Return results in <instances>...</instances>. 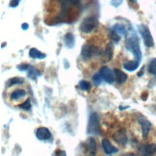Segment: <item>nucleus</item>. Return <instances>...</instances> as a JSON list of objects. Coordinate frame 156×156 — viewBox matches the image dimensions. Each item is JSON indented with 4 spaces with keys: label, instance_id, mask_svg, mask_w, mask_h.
Segmentation results:
<instances>
[{
    "label": "nucleus",
    "instance_id": "7ed1b4c3",
    "mask_svg": "<svg viewBox=\"0 0 156 156\" xmlns=\"http://www.w3.org/2000/svg\"><path fill=\"white\" fill-rule=\"evenodd\" d=\"M100 124H99V117L97 113H92L89 118L87 133L93 135H100Z\"/></svg>",
    "mask_w": 156,
    "mask_h": 156
},
{
    "label": "nucleus",
    "instance_id": "4be33fe9",
    "mask_svg": "<svg viewBox=\"0 0 156 156\" xmlns=\"http://www.w3.org/2000/svg\"><path fill=\"white\" fill-rule=\"evenodd\" d=\"M79 88L82 91H89L90 88H91V84L86 80H82L79 82Z\"/></svg>",
    "mask_w": 156,
    "mask_h": 156
},
{
    "label": "nucleus",
    "instance_id": "f257e3e1",
    "mask_svg": "<svg viewBox=\"0 0 156 156\" xmlns=\"http://www.w3.org/2000/svg\"><path fill=\"white\" fill-rule=\"evenodd\" d=\"M125 47H126V49L129 50L131 53H133L135 60L141 62L142 51L140 47V41L135 33H132L131 35L126 37V40H125Z\"/></svg>",
    "mask_w": 156,
    "mask_h": 156
},
{
    "label": "nucleus",
    "instance_id": "c85d7f7f",
    "mask_svg": "<svg viewBox=\"0 0 156 156\" xmlns=\"http://www.w3.org/2000/svg\"><path fill=\"white\" fill-rule=\"evenodd\" d=\"M122 0H112L111 4L114 6V7H119V6L122 4Z\"/></svg>",
    "mask_w": 156,
    "mask_h": 156
},
{
    "label": "nucleus",
    "instance_id": "c9c22d12",
    "mask_svg": "<svg viewBox=\"0 0 156 156\" xmlns=\"http://www.w3.org/2000/svg\"><path fill=\"white\" fill-rule=\"evenodd\" d=\"M130 1H131V2H133V3H136L137 0H130Z\"/></svg>",
    "mask_w": 156,
    "mask_h": 156
},
{
    "label": "nucleus",
    "instance_id": "39448f33",
    "mask_svg": "<svg viewBox=\"0 0 156 156\" xmlns=\"http://www.w3.org/2000/svg\"><path fill=\"white\" fill-rule=\"evenodd\" d=\"M139 32L142 35V37L144 39V43H145L146 46L147 47H152L154 45L153 38L151 36V33L149 31V29L146 25H140L139 26Z\"/></svg>",
    "mask_w": 156,
    "mask_h": 156
},
{
    "label": "nucleus",
    "instance_id": "9b49d317",
    "mask_svg": "<svg viewBox=\"0 0 156 156\" xmlns=\"http://www.w3.org/2000/svg\"><path fill=\"white\" fill-rule=\"evenodd\" d=\"M87 147H88V152L90 156H94L97 153V143L94 138H89L87 141Z\"/></svg>",
    "mask_w": 156,
    "mask_h": 156
},
{
    "label": "nucleus",
    "instance_id": "dca6fc26",
    "mask_svg": "<svg viewBox=\"0 0 156 156\" xmlns=\"http://www.w3.org/2000/svg\"><path fill=\"white\" fill-rule=\"evenodd\" d=\"M140 66V62L137 61V60H134V61H130V62H126L123 64V68L124 69H126L128 71H134L135 69H138V67Z\"/></svg>",
    "mask_w": 156,
    "mask_h": 156
},
{
    "label": "nucleus",
    "instance_id": "412c9836",
    "mask_svg": "<svg viewBox=\"0 0 156 156\" xmlns=\"http://www.w3.org/2000/svg\"><path fill=\"white\" fill-rule=\"evenodd\" d=\"M23 82V78H20V77H15V78H12L7 82V87H11V86H14L16 84H20Z\"/></svg>",
    "mask_w": 156,
    "mask_h": 156
},
{
    "label": "nucleus",
    "instance_id": "cd10ccee",
    "mask_svg": "<svg viewBox=\"0 0 156 156\" xmlns=\"http://www.w3.org/2000/svg\"><path fill=\"white\" fill-rule=\"evenodd\" d=\"M20 2V0H11V2H10V7L11 8H16L19 6Z\"/></svg>",
    "mask_w": 156,
    "mask_h": 156
},
{
    "label": "nucleus",
    "instance_id": "9d476101",
    "mask_svg": "<svg viewBox=\"0 0 156 156\" xmlns=\"http://www.w3.org/2000/svg\"><path fill=\"white\" fill-rule=\"evenodd\" d=\"M101 146H102L103 151L107 155H111L113 153H117L119 151V149L117 147H113L111 145V143L108 141L107 139H103L102 140V142H101Z\"/></svg>",
    "mask_w": 156,
    "mask_h": 156
},
{
    "label": "nucleus",
    "instance_id": "aec40b11",
    "mask_svg": "<svg viewBox=\"0 0 156 156\" xmlns=\"http://www.w3.org/2000/svg\"><path fill=\"white\" fill-rule=\"evenodd\" d=\"M148 71L149 73H151L153 75L156 76V58L155 59H152L151 63L148 65Z\"/></svg>",
    "mask_w": 156,
    "mask_h": 156
},
{
    "label": "nucleus",
    "instance_id": "f704fd0d",
    "mask_svg": "<svg viewBox=\"0 0 156 156\" xmlns=\"http://www.w3.org/2000/svg\"><path fill=\"white\" fill-rule=\"evenodd\" d=\"M122 156H136V155L133 153H125V154H122Z\"/></svg>",
    "mask_w": 156,
    "mask_h": 156
},
{
    "label": "nucleus",
    "instance_id": "f03ea898",
    "mask_svg": "<svg viewBox=\"0 0 156 156\" xmlns=\"http://www.w3.org/2000/svg\"><path fill=\"white\" fill-rule=\"evenodd\" d=\"M98 17L95 16H89L82 20L80 24V31L85 34H89L93 32L98 27Z\"/></svg>",
    "mask_w": 156,
    "mask_h": 156
},
{
    "label": "nucleus",
    "instance_id": "4468645a",
    "mask_svg": "<svg viewBox=\"0 0 156 156\" xmlns=\"http://www.w3.org/2000/svg\"><path fill=\"white\" fill-rule=\"evenodd\" d=\"M102 57H103V61H110L113 57V44L110 43L108 44L105 50L102 53Z\"/></svg>",
    "mask_w": 156,
    "mask_h": 156
},
{
    "label": "nucleus",
    "instance_id": "2f4dec72",
    "mask_svg": "<svg viewBox=\"0 0 156 156\" xmlns=\"http://www.w3.org/2000/svg\"><path fill=\"white\" fill-rule=\"evenodd\" d=\"M28 27H29V25L27 24V23H23V24H22V29L23 30H27Z\"/></svg>",
    "mask_w": 156,
    "mask_h": 156
},
{
    "label": "nucleus",
    "instance_id": "2eb2a0df",
    "mask_svg": "<svg viewBox=\"0 0 156 156\" xmlns=\"http://www.w3.org/2000/svg\"><path fill=\"white\" fill-rule=\"evenodd\" d=\"M114 73H115V77H116V80L119 84H122L125 81L127 80V75L125 74L123 71L119 70L118 69H114Z\"/></svg>",
    "mask_w": 156,
    "mask_h": 156
},
{
    "label": "nucleus",
    "instance_id": "f8f14e48",
    "mask_svg": "<svg viewBox=\"0 0 156 156\" xmlns=\"http://www.w3.org/2000/svg\"><path fill=\"white\" fill-rule=\"evenodd\" d=\"M64 43L66 46L69 47V48H73L75 44V39L73 33H67L64 37Z\"/></svg>",
    "mask_w": 156,
    "mask_h": 156
},
{
    "label": "nucleus",
    "instance_id": "b1692460",
    "mask_svg": "<svg viewBox=\"0 0 156 156\" xmlns=\"http://www.w3.org/2000/svg\"><path fill=\"white\" fill-rule=\"evenodd\" d=\"M40 73H37V69H35L33 67L30 66V68L28 69V76L30 78H32V79H36V77H37Z\"/></svg>",
    "mask_w": 156,
    "mask_h": 156
},
{
    "label": "nucleus",
    "instance_id": "6ab92c4d",
    "mask_svg": "<svg viewBox=\"0 0 156 156\" xmlns=\"http://www.w3.org/2000/svg\"><path fill=\"white\" fill-rule=\"evenodd\" d=\"M113 30L116 31L119 35H125L126 34V28L123 24H116L113 26Z\"/></svg>",
    "mask_w": 156,
    "mask_h": 156
},
{
    "label": "nucleus",
    "instance_id": "bb28decb",
    "mask_svg": "<svg viewBox=\"0 0 156 156\" xmlns=\"http://www.w3.org/2000/svg\"><path fill=\"white\" fill-rule=\"evenodd\" d=\"M52 156H67V153H66L65 151H62V149H57L52 154Z\"/></svg>",
    "mask_w": 156,
    "mask_h": 156
},
{
    "label": "nucleus",
    "instance_id": "0eeeda50",
    "mask_svg": "<svg viewBox=\"0 0 156 156\" xmlns=\"http://www.w3.org/2000/svg\"><path fill=\"white\" fill-rule=\"evenodd\" d=\"M138 122H139L141 127H142V134H143V138L146 139L148 135V132L151 128V122L148 121V119L143 116H139L138 117Z\"/></svg>",
    "mask_w": 156,
    "mask_h": 156
},
{
    "label": "nucleus",
    "instance_id": "f3484780",
    "mask_svg": "<svg viewBox=\"0 0 156 156\" xmlns=\"http://www.w3.org/2000/svg\"><path fill=\"white\" fill-rule=\"evenodd\" d=\"M26 95V92L24 91V90H16V91H14L13 93H12L11 94V98L13 100H19L20 98H22L23 97H25Z\"/></svg>",
    "mask_w": 156,
    "mask_h": 156
},
{
    "label": "nucleus",
    "instance_id": "6e6552de",
    "mask_svg": "<svg viewBox=\"0 0 156 156\" xmlns=\"http://www.w3.org/2000/svg\"><path fill=\"white\" fill-rule=\"evenodd\" d=\"M36 137L40 141H46L51 139V133L46 127H39L36 130Z\"/></svg>",
    "mask_w": 156,
    "mask_h": 156
},
{
    "label": "nucleus",
    "instance_id": "1a4fd4ad",
    "mask_svg": "<svg viewBox=\"0 0 156 156\" xmlns=\"http://www.w3.org/2000/svg\"><path fill=\"white\" fill-rule=\"evenodd\" d=\"M113 139L116 143H118L119 145H121V146H125L127 143L126 134H125V132H123L122 130L117 131L116 133L113 135Z\"/></svg>",
    "mask_w": 156,
    "mask_h": 156
},
{
    "label": "nucleus",
    "instance_id": "c756f323",
    "mask_svg": "<svg viewBox=\"0 0 156 156\" xmlns=\"http://www.w3.org/2000/svg\"><path fill=\"white\" fill-rule=\"evenodd\" d=\"M68 1L71 5H73V6H75V7H76V6H79L80 5V1H81V0H68Z\"/></svg>",
    "mask_w": 156,
    "mask_h": 156
},
{
    "label": "nucleus",
    "instance_id": "ddd939ff",
    "mask_svg": "<svg viewBox=\"0 0 156 156\" xmlns=\"http://www.w3.org/2000/svg\"><path fill=\"white\" fill-rule=\"evenodd\" d=\"M156 151L155 145H147L142 148V155L143 156H153Z\"/></svg>",
    "mask_w": 156,
    "mask_h": 156
},
{
    "label": "nucleus",
    "instance_id": "393cba45",
    "mask_svg": "<svg viewBox=\"0 0 156 156\" xmlns=\"http://www.w3.org/2000/svg\"><path fill=\"white\" fill-rule=\"evenodd\" d=\"M93 80H94V85H97V86H99L101 82L103 81V78L101 77V75L99 73H95L94 76H93Z\"/></svg>",
    "mask_w": 156,
    "mask_h": 156
},
{
    "label": "nucleus",
    "instance_id": "a211bd4d",
    "mask_svg": "<svg viewBox=\"0 0 156 156\" xmlns=\"http://www.w3.org/2000/svg\"><path fill=\"white\" fill-rule=\"evenodd\" d=\"M29 56L33 59H44V58H45V54L40 52L36 48H31L29 50Z\"/></svg>",
    "mask_w": 156,
    "mask_h": 156
},
{
    "label": "nucleus",
    "instance_id": "7c9ffc66",
    "mask_svg": "<svg viewBox=\"0 0 156 156\" xmlns=\"http://www.w3.org/2000/svg\"><path fill=\"white\" fill-rule=\"evenodd\" d=\"M30 68L29 65H20V66H17V69H20V70H27Z\"/></svg>",
    "mask_w": 156,
    "mask_h": 156
},
{
    "label": "nucleus",
    "instance_id": "72a5a7b5",
    "mask_svg": "<svg viewBox=\"0 0 156 156\" xmlns=\"http://www.w3.org/2000/svg\"><path fill=\"white\" fill-rule=\"evenodd\" d=\"M147 98V93H145V94H143V95H142V99L146 100Z\"/></svg>",
    "mask_w": 156,
    "mask_h": 156
},
{
    "label": "nucleus",
    "instance_id": "5701e85b",
    "mask_svg": "<svg viewBox=\"0 0 156 156\" xmlns=\"http://www.w3.org/2000/svg\"><path fill=\"white\" fill-rule=\"evenodd\" d=\"M109 36H110V38L112 41H114L115 43H119V40H121V36H119L116 31H114V30L112 29L110 33H109Z\"/></svg>",
    "mask_w": 156,
    "mask_h": 156
},
{
    "label": "nucleus",
    "instance_id": "20e7f679",
    "mask_svg": "<svg viewBox=\"0 0 156 156\" xmlns=\"http://www.w3.org/2000/svg\"><path fill=\"white\" fill-rule=\"evenodd\" d=\"M101 54V50L98 48V47L92 45V44H86L82 46V49H81V58L83 60H87L91 59L94 56H98Z\"/></svg>",
    "mask_w": 156,
    "mask_h": 156
},
{
    "label": "nucleus",
    "instance_id": "423d86ee",
    "mask_svg": "<svg viewBox=\"0 0 156 156\" xmlns=\"http://www.w3.org/2000/svg\"><path fill=\"white\" fill-rule=\"evenodd\" d=\"M98 73L101 75V77L103 78V80H104L105 82H107L108 84H113L114 81L116 80L115 73H114V71H113L111 69L108 68V67H103V68H101Z\"/></svg>",
    "mask_w": 156,
    "mask_h": 156
},
{
    "label": "nucleus",
    "instance_id": "473e14b6",
    "mask_svg": "<svg viewBox=\"0 0 156 156\" xmlns=\"http://www.w3.org/2000/svg\"><path fill=\"white\" fill-rule=\"evenodd\" d=\"M144 70H145V68H142L141 69V71H140L139 73H138V76H142V74L144 73Z\"/></svg>",
    "mask_w": 156,
    "mask_h": 156
},
{
    "label": "nucleus",
    "instance_id": "a878e982",
    "mask_svg": "<svg viewBox=\"0 0 156 156\" xmlns=\"http://www.w3.org/2000/svg\"><path fill=\"white\" fill-rule=\"evenodd\" d=\"M19 108H20V109L26 110V111L27 110H30V109H31V103H30V100L29 99L25 100L23 103H21V104L19 105Z\"/></svg>",
    "mask_w": 156,
    "mask_h": 156
}]
</instances>
